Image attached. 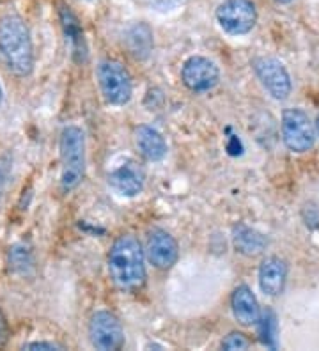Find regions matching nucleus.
Returning a JSON list of instances; mask_svg holds the SVG:
<instances>
[{
	"instance_id": "nucleus-11",
	"label": "nucleus",
	"mask_w": 319,
	"mask_h": 351,
	"mask_svg": "<svg viewBox=\"0 0 319 351\" xmlns=\"http://www.w3.org/2000/svg\"><path fill=\"white\" fill-rule=\"evenodd\" d=\"M108 184L123 197H137L144 190V167L139 162H133V160L121 163L119 167L108 176Z\"/></svg>"
},
{
	"instance_id": "nucleus-14",
	"label": "nucleus",
	"mask_w": 319,
	"mask_h": 351,
	"mask_svg": "<svg viewBox=\"0 0 319 351\" xmlns=\"http://www.w3.org/2000/svg\"><path fill=\"white\" fill-rule=\"evenodd\" d=\"M231 307H233V314L239 325L252 326L259 323V302H257L250 287L245 286V284L234 289L233 298H231Z\"/></svg>"
},
{
	"instance_id": "nucleus-16",
	"label": "nucleus",
	"mask_w": 319,
	"mask_h": 351,
	"mask_svg": "<svg viewBox=\"0 0 319 351\" xmlns=\"http://www.w3.org/2000/svg\"><path fill=\"white\" fill-rule=\"evenodd\" d=\"M233 245L234 249L243 254V256L254 257L259 256L266 249L268 240L259 231H255V229L245 226V223H238V226L233 227Z\"/></svg>"
},
{
	"instance_id": "nucleus-18",
	"label": "nucleus",
	"mask_w": 319,
	"mask_h": 351,
	"mask_svg": "<svg viewBox=\"0 0 319 351\" xmlns=\"http://www.w3.org/2000/svg\"><path fill=\"white\" fill-rule=\"evenodd\" d=\"M9 266L13 268V271L20 275H27L29 271L34 270V256L29 247L23 243L14 245L11 252H9Z\"/></svg>"
},
{
	"instance_id": "nucleus-1",
	"label": "nucleus",
	"mask_w": 319,
	"mask_h": 351,
	"mask_svg": "<svg viewBox=\"0 0 319 351\" xmlns=\"http://www.w3.org/2000/svg\"><path fill=\"white\" fill-rule=\"evenodd\" d=\"M0 59L14 77L25 78L34 69V47L25 20L18 14L0 18Z\"/></svg>"
},
{
	"instance_id": "nucleus-23",
	"label": "nucleus",
	"mask_w": 319,
	"mask_h": 351,
	"mask_svg": "<svg viewBox=\"0 0 319 351\" xmlns=\"http://www.w3.org/2000/svg\"><path fill=\"white\" fill-rule=\"evenodd\" d=\"M316 133H318V137H319V114H318V119H316Z\"/></svg>"
},
{
	"instance_id": "nucleus-4",
	"label": "nucleus",
	"mask_w": 319,
	"mask_h": 351,
	"mask_svg": "<svg viewBox=\"0 0 319 351\" xmlns=\"http://www.w3.org/2000/svg\"><path fill=\"white\" fill-rule=\"evenodd\" d=\"M98 84L108 105L124 107L133 95L132 75L119 60L103 59L98 64Z\"/></svg>"
},
{
	"instance_id": "nucleus-15",
	"label": "nucleus",
	"mask_w": 319,
	"mask_h": 351,
	"mask_svg": "<svg viewBox=\"0 0 319 351\" xmlns=\"http://www.w3.org/2000/svg\"><path fill=\"white\" fill-rule=\"evenodd\" d=\"M135 144L141 154L149 162H162L167 154V142L162 133L151 126H139L135 132Z\"/></svg>"
},
{
	"instance_id": "nucleus-20",
	"label": "nucleus",
	"mask_w": 319,
	"mask_h": 351,
	"mask_svg": "<svg viewBox=\"0 0 319 351\" xmlns=\"http://www.w3.org/2000/svg\"><path fill=\"white\" fill-rule=\"evenodd\" d=\"M23 350H30V351H36V350H64L62 344H57V343H45V341H36V343H30L27 346H23Z\"/></svg>"
},
{
	"instance_id": "nucleus-3",
	"label": "nucleus",
	"mask_w": 319,
	"mask_h": 351,
	"mask_svg": "<svg viewBox=\"0 0 319 351\" xmlns=\"http://www.w3.org/2000/svg\"><path fill=\"white\" fill-rule=\"evenodd\" d=\"M60 189L71 192L82 183L85 176V135L78 126H66L60 132Z\"/></svg>"
},
{
	"instance_id": "nucleus-7",
	"label": "nucleus",
	"mask_w": 319,
	"mask_h": 351,
	"mask_svg": "<svg viewBox=\"0 0 319 351\" xmlns=\"http://www.w3.org/2000/svg\"><path fill=\"white\" fill-rule=\"evenodd\" d=\"M217 22L229 36L248 34L257 23V9L252 0H224L217 9Z\"/></svg>"
},
{
	"instance_id": "nucleus-2",
	"label": "nucleus",
	"mask_w": 319,
	"mask_h": 351,
	"mask_svg": "<svg viewBox=\"0 0 319 351\" xmlns=\"http://www.w3.org/2000/svg\"><path fill=\"white\" fill-rule=\"evenodd\" d=\"M108 271L121 291H139L145 284V259L141 241L133 234H123L112 243Z\"/></svg>"
},
{
	"instance_id": "nucleus-17",
	"label": "nucleus",
	"mask_w": 319,
	"mask_h": 351,
	"mask_svg": "<svg viewBox=\"0 0 319 351\" xmlns=\"http://www.w3.org/2000/svg\"><path fill=\"white\" fill-rule=\"evenodd\" d=\"M128 50L137 60H145L153 50V32L145 23H137L128 29Z\"/></svg>"
},
{
	"instance_id": "nucleus-19",
	"label": "nucleus",
	"mask_w": 319,
	"mask_h": 351,
	"mask_svg": "<svg viewBox=\"0 0 319 351\" xmlns=\"http://www.w3.org/2000/svg\"><path fill=\"white\" fill-rule=\"evenodd\" d=\"M250 346V341L247 339V335L241 334V332H231L224 341H222V350H247Z\"/></svg>"
},
{
	"instance_id": "nucleus-21",
	"label": "nucleus",
	"mask_w": 319,
	"mask_h": 351,
	"mask_svg": "<svg viewBox=\"0 0 319 351\" xmlns=\"http://www.w3.org/2000/svg\"><path fill=\"white\" fill-rule=\"evenodd\" d=\"M9 341V325L5 316L0 311V348H4Z\"/></svg>"
},
{
	"instance_id": "nucleus-25",
	"label": "nucleus",
	"mask_w": 319,
	"mask_h": 351,
	"mask_svg": "<svg viewBox=\"0 0 319 351\" xmlns=\"http://www.w3.org/2000/svg\"><path fill=\"white\" fill-rule=\"evenodd\" d=\"M2 99H4V89L0 86V103H2Z\"/></svg>"
},
{
	"instance_id": "nucleus-6",
	"label": "nucleus",
	"mask_w": 319,
	"mask_h": 351,
	"mask_svg": "<svg viewBox=\"0 0 319 351\" xmlns=\"http://www.w3.org/2000/svg\"><path fill=\"white\" fill-rule=\"evenodd\" d=\"M252 68H254L255 77L259 78L261 86L268 90V95L273 99L284 101L290 98L291 90H293V82H291L285 66L276 57H255L252 60Z\"/></svg>"
},
{
	"instance_id": "nucleus-13",
	"label": "nucleus",
	"mask_w": 319,
	"mask_h": 351,
	"mask_svg": "<svg viewBox=\"0 0 319 351\" xmlns=\"http://www.w3.org/2000/svg\"><path fill=\"white\" fill-rule=\"evenodd\" d=\"M287 265L276 256L266 257L259 266V287L266 296H279L284 291Z\"/></svg>"
},
{
	"instance_id": "nucleus-12",
	"label": "nucleus",
	"mask_w": 319,
	"mask_h": 351,
	"mask_svg": "<svg viewBox=\"0 0 319 351\" xmlns=\"http://www.w3.org/2000/svg\"><path fill=\"white\" fill-rule=\"evenodd\" d=\"M59 18L60 25H62L64 38H66V43H68L69 50H71L73 59L77 60V62H85L87 57H89V48H87V41H85L80 20H78L77 14L73 13L68 5H60Z\"/></svg>"
},
{
	"instance_id": "nucleus-5",
	"label": "nucleus",
	"mask_w": 319,
	"mask_h": 351,
	"mask_svg": "<svg viewBox=\"0 0 319 351\" xmlns=\"http://www.w3.org/2000/svg\"><path fill=\"white\" fill-rule=\"evenodd\" d=\"M282 138L293 153H307L314 147L316 126L302 108H285L282 114Z\"/></svg>"
},
{
	"instance_id": "nucleus-10",
	"label": "nucleus",
	"mask_w": 319,
	"mask_h": 351,
	"mask_svg": "<svg viewBox=\"0 0 319 351\" xmlns=\"http://www.w3.org/2000/svg\"><path fill=\"white\" fill-rule=\"evenodd\" d=\"M149 263L158 270H169L176 265L179 257V247L176 238L165 229H153L147 234V245H145Z\"/></svg>"
},
{
	"instance_id": "nucleus-8",
	"label": "nucleus",
	"mask_w": 319,
	"mask_h": 351,
	"mask_svg": "<svg viewBox=\"0 0 319 351\" xmlns=\"http://www.w3.org/2000/svg\"><path fill=\"white\" fill-rule=\"evenodd\" d=\"M89 339L96 350H121L124 346V330L119 317L110 311L94 313L89 322Z\"/></svg>"
},
{
	"instance_id": "nucleus-24",
	"label": "nucleus",
	"mask_w": 319,
	"mask_h": 351,
	"mask_svg": "<svg viewBox=\"0 0 319 351\" xmlns=\"http://www.w3.org/2000/svg\"><path fill=\"white\" fill-rule=\"evenodd\" d=\"M2 184H4V176L0 172V192H2Z\"/></svg>"
},
{
	"instance_id": "nucleus-22",
	"label": "nucleus",
	"mask_w": 319,
	"mask_h": 351,
	"mask_svg": "<svg viewBox=\"0 0 319 351\" xmlns=\"http://www.w3.org/2000/svg\"><path fill=\"white\" fill-rule=\"evenodd\" d=\"M275 2H279V4H291L293 0H275Z\"/></svg>"
},
{
	"instance_id": "nucleus-9",
	"label": "nucleus",
	"mask_w": 319,
	"mask_h": 351,
	"mask_svg": "<svg viewBox=\"0 0 319 351\" xmlns=\"http://www.w3.org/2000/svg\"><path fill=\"white\" fill-rule=\"evenodd\" d=\"M181 80L191 93L204 95L218 86L220 69L208 57L191 56L181 68Z\"/></svg>"
}]
</instances>
